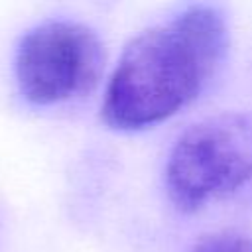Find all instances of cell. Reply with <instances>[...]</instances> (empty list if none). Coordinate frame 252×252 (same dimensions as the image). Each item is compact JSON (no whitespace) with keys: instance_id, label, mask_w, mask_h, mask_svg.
<instances>
[{"instance_id":"obj_1","label":"cell","mask_w":252,"mask_h":252,"mask_svg":"<svg viewBox=\"0 0 252 252\" xmlns=\"http://www.w3.org/2000/svg\"><path fill=\"white\" fill-rule=\"evenodd\" d=\"M228 47L224 14L193 4L134 35L106 85L102 120L140 130L167 120L195 100L219 71Z\"/></svg>"},{"instance_id":"obj_2","label":"cell","mask_w":252,"mask_h":252,"mask_svg":"<svg viewBox=\"0 0 252 252\" xmlns=\"http://www.w3.org/2000/svg\"><path fill=\"white\" fill-rule=\"evenodd\" d=\"M252 181V114L220 112L191 124L165 163V191L181 213H195Z\"/></svg>"},{"instance_id":"obj_3","label":"cell","mask_w":252,"mask_h":252,"mask_svg":"<svg viewBox=\"0 0 252 252\" xmlns=\"http://www.w3.org/2000/svg\"><path fill=\"white\" fill-rule=\"evenodd\" d=\"M104 67L98 35L67 20L32 28L16 49V81L22 96L37 106L59 104L91 93Z\"/></svg>"},{"instance_id":"obj_4","label":"cell","mask_w":252,"mask_h":252,"mask_svg":"<svg viewBox=\"0 0 252 252\" xmlns=\"http://www.w3.org/2000/svg\"><path fill=\"white\" fill-rule=\"evenodd\" d=\"M191 252H252V238L242 232L222 230L205 236Z\"/></svg>"}]
</instances>
